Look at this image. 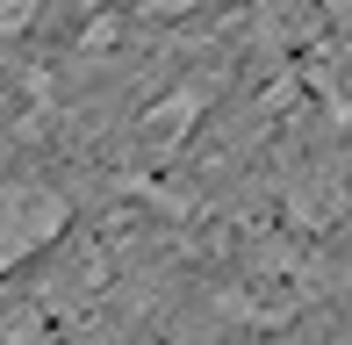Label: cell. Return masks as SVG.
I'll return each instance as SVG.
<instances>
[{
	"label": "cell",
	"instance_id": "1",
	"mask_svg": "<svg viewBox=\"0 0 352 345\" xmlns=\"http://www.w3.org/2000/svg\"><path fill=\"white\" fill-rule=\"evenodd\" d=\"M72 201L43 180H0V274L29 266L51 238H65Z\"/></svg>",
	"mask_w": 352,
	"mask_h": 345
}]
</instances>
